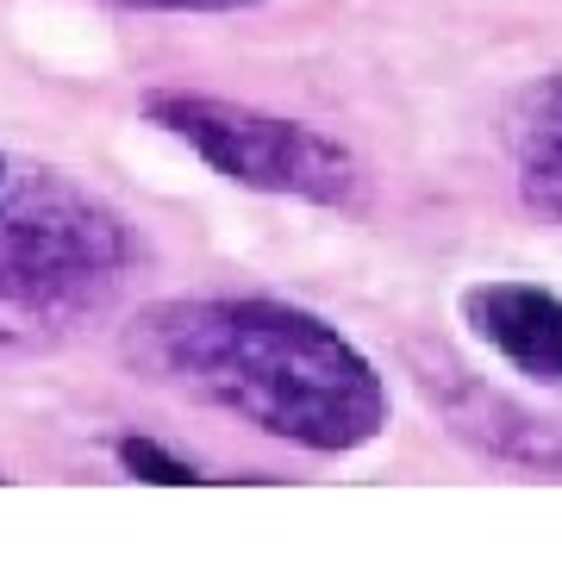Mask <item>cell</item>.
<instances>
[{"label": "cell", "instance_id": "obj_8", "mask_svg": "<svg viewBox=\"0 0 562 562\" xmlns=\"http://www.w3.org/2000/svg\"><path fill=\"white\" fill-rule=\"evenodd\" d=\"M113 7H132V13H244L262 0H113Z\"/></svg>", "mask_w": 562, "mask_h": 562}, {"label": "cell", "instance_id": "obj_7", "mask_svg": "<svg viewBox=\"0 0 562 562\" xmlns=\"http://www.w3.org/2000/svg\"><path fill=\"white\" fill-rule=\"evenodd\" d=\"M106 457H113V469H120V475H132V482H157V487H201V482H220V475H206L194 457L169 450V443L150 438V431H113V438H106Z\"/></svg>", "mask_w": 562, "mask_h": 562}, {"label": "cell", "instance_id": "obj_4", "mask_svg": "<svg viewBox=\"0 0 562 562\" xmlns=\"http://www.w3.org/2000/svg\"><path fill=\"white\" fill-rule=\"evenodd\" d=\"M469 338L494 350L525 382L562 387V294L525 276H482L457 294Z\"/></svg>", "mask_w": 562, "mask_h": 562}, {"label": "cell", "instance_id": "obj_6", "mask_svg": "<svg viewBox=\"0 0 562 562\" xmlns=\"http://www.w3.org/2000/svg\"><path fill=\"white\" fill-rule=\"evenodd\" d=\"M443 406H450V425L475 450H487V457H501V462H525V469H557L562 475V431H550L543 419H531L519 406H506L501 394H487L475 382H457Z\"/></svg>", "mask_w": 562, "mask_h": 562}, {"label": "cell", "instance_id": "obj_2", "mask_svg": "<svg viewBox=\"0 0 562 562\" xmlns=\"http://www.w3.org/2000/svg\"><path fill=\"white\" fill-rule=\"evenodd\" d=\"M138 269V232L63 169H13L0 188V350H50L101 319Z\"/></svg>", "mask_w": 562, "mask_h": 562}, {"label": "cell", "instance_id": "obj_1", "mask_svg": "<svg viewBox=\"0 0 562 562\" xmlns=\"http://www.w3.org/2000/svg\"><path fill=\"white\" fill-rule=\"evenodd\" d=\"M125 357L162 387L306 457H357L387 438L394 394L350 331L281 294H176L138 306Z\"/></svg>", "mask_w": 562, "mask_h": 562}, {"label": "cell", "instance_id": "obj_10", "mask_svg": "<svg viewBox=\"0 0 562 562\" xmlns=\"http://www.w3.org/2000/svg\"><path fill=\"white\" fill-rule=\"evenodd\" d=\"M0 482H7V475H0Z\"/></svg>", "mask_w": 562, "mask_h": 562}, {"label": "cell", "instance_id": "obj_3", "mask_svg": "<svg viewBox=\"0 0 562 562\" xmlns=\"http://www.w3.org/2000/svg\"><path fill=\"white\" fill-rule=\"evenodd\" d=\"M138 113L144 125H157L162 138H176L188 157H201L213 176L244 194L325 206V213H350L362 201V181H369L362 157L306 120L201 94V88H150Z\"/></svg>", "mask_w": 562, "mask_h": 562}, {"label": "cell", "instance_id": "obj_5", "mask_svg": "<svg viewBox=\"0 0 562 562\" xmlns=\"http://www.w3.org/2000/svg\"><path fill=\"white\" fill-rule=\"evenodd\" d=\"M506 162L531 213L562 225V69L525 81L506 106Z\"/></svg>", "mask_w": 562, "mask_h": 562}, {"label": "cell", "instance_id": "obj_9", "mask_svg": "<svg viewBox=\"0 0 562 562\" xmlns=\"http://www.w3.org/2000/svg\"><path fill=\"white\" fill-rule=\"evenodd\" d=\"M7 176H13V162H7V150H0V188H7Z\"/></svg>", "mask_w": 562, "mask_h": 562}]
</instances>
